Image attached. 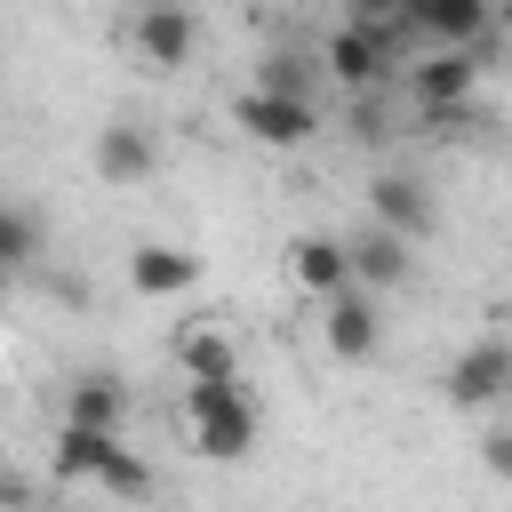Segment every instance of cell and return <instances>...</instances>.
<instances>
[{
  "instance_id": "cell-1",
  "label": "cell",
  "mask_w": 512,
  "mask_h": 512,
  "mask_svg": "<svg viewBox=\"0 0 512 512\" xmlns=\"http://www.w3.org/2000/svg\"><path fill=\"white\" fill-rule=\"evenodd\" d=\"M400 40H408V16L400 8H376V0H360L352 16H344V32L328 40V80H344L352 96H376L384 80H392V64H400Z\"/></svg>"
},
{
  "instance_id": "cell-2",
  "label": "cell",
  "mask_w": 512,
  "mask_h": 512,
  "mask_svg": "<svg viewBox=\"0 0 512 512\" xmlns=\"http://www.w3.org/2000/svg\"><path fill=\"white\" fill-rule=\"evenodd\" d=\"M184 432H192V456L240 464L256 448V400L240 384H184Z\"/></svg>"
},
{
  "instance_id": "cell-3",
  "label": "cell",
  "mask_w": 512,
  "mask_h": 512,
  "mask_svg": "<svg viewBox=\"0 0 512 512\" xmlns=\"http://www.w3.org/2000/svg\"><path fill=\"white\" fill-rule=\"evenodd\" d=\"M440 392H448V408H496V400L512 392V344H504V336H480V344H464V352L448 360Z\"/></svg>"
},
{
  "instance_id": "cell-4",
  "label": "cell",
  "mask_w": 512,
  "mask_h": 512,
  "mask_svg": "<svg viewBox=\"0 0 512 512\" xmlns=\"http://www.w3.org/2000/svg\"><path fill=\"white\" fill-rule=\"evenodd\" d=\"M232 120H240L264 152H296V144L320 136V112H312L304 96H272V88H248V96L232 104Z\"/></svg>"
},
{
  "instance_id": "cell-5",
  "label": "cell",
  "mask_w": 512,
  "mask_h": 512,
  "mask_svg": "<svg viewBox=\"0 0 512 512\" xmlns=\"http://www.w3.org/2000/svg\"><path fill=\"white\" fill-rule=\"evenodd\" d=\"M128 48H136L152 72H168V64H192V48H200V16H192V8H176V0H160V8H136V16H128Z\"/></svg>"
},
{
  "instance_id": "cell-6",
  "label": "cell",
  "mask_w": 512,
  "mask_h": 512,
  "mask_svg": "<svg viewBox=\"0 0 512 512\" xmlns=\"http://www.w3.org/2000/svg\"><path fill=\"white\" fill-rule=\"evenodd\" d=\"M368 216H376V232H392L400 248H408V240H424V232L440 224L432 192H424L416 176H400V168H376V184H368Z\"/></svg>"
},
{
  "instance_id": "cell-7",
  "label": "cell",
  "mask_w": 512,
  "mask_h": 512,
  "mask_svg": "<svg viewBox=\"0 0 512 512\" xmlns=\"http://www.w3.org/2000/svg\"><path fill=\"white\" fill-rule=\"evenodd\" d=\"M400 16H408V32H424L440 56H472V40L496 24L480 0H416V8H400Z\"/></svg>"
},
{
  "instance_id": "cell-8",
  "label": "cell",
  "mask_w": 512,
  "mask_h": 512,
  "mask_svg": "<svg viewBox=\"0 0 512 512\" xmlns=\"http://www.w3.org/2000/svg\"><path fill=\"white\" fill-rule=\"evenodd\" d=\"M408 88H416V104L440 120H456L464 112V96L480 88V56H424V64H408Z\"/></svg>"
},
{
  "instance_id": "cell-9",
  "label": "cell",
  "mask_w": 512,
  "mask_h": 512,
  "mask_svg": "<svg viewBox=\"0 0 512 512\" xmlns=\"http://www.w3.org/2000/svg\"><path fill=\"white\" fill-rule=\"evenodd\" d=\"M320 336H328V352H336V360H376L384 320H376V304H368L360 288H344V296L320 312Z\"/></svg>"
},
{
  "instance_id": "cell-10",
  "label": "cell",
  "mask_w": 512,
  "mask_h": 512,
  "mask_svg": "<svg viewBox=\"0 0 512 512\" xmlns=\"http://www.w3.org/2000/svg\"><path fill=\"white\" fill-rule=\"evenodd\" d=\"M192 280H200V256H192V248H168V240L128 248V288H136V296H184Z\"/></svg>"
},
{
  "instance_id": "cell-11",
  "label": "cell",
  "mask_w": 512,
  "mask_h": 512,
  "mask_svg": "<svg viewBox=\"0 0 512 512\" xmlns=\"http://www.w3.org/2000/svg\"><path fill=\"white\" fill-rule=\"evenodd\" d=\"M288 272H296V288L320 296V304H336V296L352 288V256H344V240H312V232H304V240L288 248Z\"/></svg>"
},
{
  "instance_id": "cell-12",
  "label": "cell",
  "mask_w": 512,
  "mask_h": 512,
  "mask_svg": "<svg viewBox=\"0 0 512 512\" xmlns=\"http://www.w3.org/2000/svg\"><path fill=\"white\" fill-rule=\"evenodd\" d=\"M120 456V432H88V424H56V448H48V464H56V480H96L104 464Z\"/></svg>"
},
{
  "instance_id": "cell-13",
  "label": "cell",
  "mask_w": 512,
  "mask_h": 512,
  "mask_svg": "<svg viewBox=\"0 0 512 512\" xmlns=\"http://www.w3.org/2000/svg\"><path fill=\"white\" fill-rule=\"evenodd\" d=\"M176 360H184L192 384H240V352H232L224 328H184L176 336Z\"/></svg>"
},
{
  "instance_id": "cell-14",
  "label": "cell",
  "mask_w": 512,
  "mask_h": 512,
  "mask_svg": "<svg viewBox=\"0 0 512 512\" xmlns=\"http://www.w3.org/2000/svg\"><path fill=\"white\" fill-rule=\"evenodd\" d=\"M64 424L120 432V424H128V384H112V376H80V384H72V400H64Z\"/></svg>"
},
{
  "instance_id": "cell-15",
  "label": "cell",
  "mask_w": 512,
  "mask_h": 512,
  "mask_svg": "<svg viewBox=\"0 0 512 512\" xmlns=\"http://www.w3.org/2000/svg\"><path fill=\"white\" fill-rule=\"evenodd\" d=\"M96 176H104V184H136V176H152V144H144V128L112 120V128L96 136Z\"/></svg>"
},
{
  "instance_id": "cell-16",
  "label": "cell",
  "mask_w": 512,
  "mask_h": 512,
  "mask_svg": "<svg viewBox=\"0 0 512 512\" xmlns=\"http://www.w3.org/2000/svg\"><path fill=\"white\" fill-rule=\"evenodd\" d=\"M344 256H352V280H368V288H400L408 280V248L392 232H360V240H344Z\"/></svg>"
},
{
  "instance_id": "cell-17",
  "label": "cell",
  "mask_w": 512,
  "mask_h": 512,
  "mask_svg": "<svg viewBox=\"0 0 512 512\" xmlns=\"http://www.w3.org/2000/svg\"><path fill=\"white\" fill-rule=\"evenodd\" d=\"M96 488H104V496H120V504H144V496H152V472H144V456H128V448H120V456L96 472Z\"/></svg>"
},
{
  "instance_id": "cell-18",
  "label": "cell",
  "mask_w": 512,
  "mask_h": 512,
  "mask_svg": "<svg viewBox=\"0 0 512 512\" xmlns=\"http://www.w3.org/2000/svg\"><path fill=\"white\" fill-rule=\"evenodd\" d=\"M256 88H272V96H304V104H312V64L280 48V56H264V72H256Z\"/></svg>"
},
{
  "instance_id": "cell-19",
  "label": "cell",
  "mask_w": 512,
  "mask_h": 512,
  "mask_svg": "<svg viewBox=\"0 0 512 512\" xmlns=\"http://www.w3.org/2000/svg\"><path fill=\"white\" fill-rule=\"evenodd\" d=\"M40 256V224L24 208H0V264H32Z\"/></svg>"
},
{
  "instance_id": "cell-20",
  "label": "cell",
  "mask_w": 512,
  "mask_h": 512,
  "mask_svg": "<svg viewBox=\"0 0 512 512\" xmlns=\"http://www.w3.org/2000/svg\"><path fill=\"white\" fill-rule=\"evenodd\" d=\"M480 464H488L496 480H512V432H488V440H480Z\"/></svg>"
}]
</instances>
